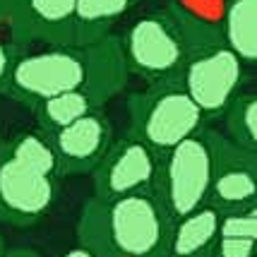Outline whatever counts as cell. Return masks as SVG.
I'll use <instances>...</instances> for the list:
<instances>
[{
    "label": "cell",
    "instance_id": "1",
    "mask_svg": "<svg viewBox=\"0 0 257 257\" xmlns=\"http://www.w3.org/2000/svg\"><path fill=\"white\" fill-rule=\"evenodd\" d=\"M171 226L154 192H137L87 200L77 233L94 257H164Z\"/></svg>",
    "mask_w": 257,
    "mask_h": 257
},
{
    "label": "cell",
    "instance_id": "2",
    "mask_svg": "<svg viewBox=\"0 0 257 257\" xmlns=\"http://www.w3.org/2000/svg\"><path fill=\"white\" fill-rule=\"evenodd\" d=\"M60 168L44 133H20L0 145V221L34 226L58 202Z\"/></svg>",
    "mask_w": 257,
    "mask_h": 257
},
{
    "label": "cell",
    "instance_id": "3",
    "mask_svg": "<svg viewBox=\"0 0 257 257\" xmlns=\"http://www.w3.org/2000/svg\"><path fill=\"white\" fill-rule=\"evenodd\" d=\"M75 89L91 94V58L87 46H46L27 56H15L3 87L8 96L29 108Z\"/></svg>",
    "mask_w": 257,
    "mask_h": 257
},
{
    "label": "cell",
    "instance_id": "4",
    "mask_svg": "<svg viewBox=\"0 0 257 257\" xmlns=\"http://www.w3.org/2000/svg\"><path fill=\"white\" fill-rule=\"evenodd\" d=\"M130 137L149 147L157 157L190 140L204 127V115L178 84V79L154 82L127 101Z\"/></svg>",
    "mask_w": 257,
    "mask_h": 257
},
{
    "label": "cell",
    "instance_id": "5",
    "mask_svg": "<svg viewBox=\"0 0 257 257\" xmlns=\"http://www.w3.org/2000/svg\"><path fill=\"white\" fill-rule=\"evenodd\" d=\"M202 130L157 159L152 192L171 224L185 219L188 214L202 209L209 202L214 159Z\"/></svg>",
    "mask_w": 257,
    "mask_h": 257
},
{
    "label": "cell",
    "instance_id": "6",
    "mask_svg": "<svg viewBox=\"0 0 257 257\" xmlns=\"http://www.w3.org/2000/svg\"><path fill=\"white\" fill-rule=\"evenodd\" d=\"M118 41L127 72H135L149 84L178 79L180 67L190 53L180 27L166 8L140 17Z\"/></svg>",
    "mask_w": 257,
    "mask_h": 257
},
{
    "label": "cell",
    "instance_id": "7",
    "mask_svg": "<svg viewBox=\"0 0 257 257\" xmlns=\"http://www.w3.org/2000/svg\"><path fill=\"white\" fill-rule=\"evenodd\" d=\"M245 65L224 44L190 51L180 67L178 84L200 108L204 120L224 115L233 99L243 91Z\"/></svg>",
    "mask_w": 257,
    "mask_h": 257
},
{
    "label": "cell",
    "instance_id": "8",
    "mask_svg": "<svg viewBox=\"0 0 257 257\" xmlns=\"http://www.w3.org/2000/svg\"><path fill=\"white\" fill-rule=\"evenodd\" d=\"M207 145L212 149L214 176L209 188V207L219 214L238 212L255 207L257 200V173H255V152L233 145L228 137L216 130H202Z\"/></svg>",
    "mask_w": 257,
    "mask_h": 257
},
{
    "label": "cell",
    "instance_id": "9",
    "mask_svg": "<svg viewBox=\"0 0 257 257\" xmlns=\"http://www.w3.org/2000/svg\"><path fill=\"white\" fill-rule=\"evenodd\" d=\"M157 154L137 142L135 137H123L111 142L106 154L96 164L94 173V197L115 200L137 192H152L157 176Z\"/></svg>",
    "mask_w": 257,
    "mask_h": 257
},
{
    "label": "cell",
    "instance_id": "10",
    "mask_svg": "<svg viewBox=\"0 0 257 257\" xmlns=\"http://www.w3.org/2000/svg\"><path fill=\"white\" fill-rule=\"evenodd\" d=\"M46 140L53 147L58 159L60 176H77L94 171L106 149L113 142L111 120L103 115L101 108L77 118L75 123L60 127L56 133H48Z\"/></svg>",
    "mask_w": 257,
    "mask_h": 257
},
{
    "label": "cell",
    "instance_id": "11",
    "mask_svg": "<svg viewBox=\"0 0 257 257\" xmlns=\"http://www.w3.org/2000/svg\"><path fill=\"white\" fill-rule=\"evenodd\" d=\"M75 3L77 0H17L10 41L75 46Z\"/></svg>",
    "mask_w": 257,
    "mask_h": 257
},
{
    "label": "cell",
    "instance_id": "12",
    "mask_svg": "<svg viewBox=\"0 0 257 257\" xmlns=\"http://www.w3.org/2000/svg\"><path fill=\"white\" fill-rule=\"evenodd\" d=\"M166 10L180 27L190 51L221 44L226 0H171Z\"/></svg>",
    "mask_w": 257,
    "mask_h": 257
},
{
    "label": "cell",
    "instance_id": "13",
    "mask_svg": "<svg viewBox=\"0 0 257 257\" xmlns=\"http://www.w3.org/2000/svg\"><path fill=\"white\" fill-rule=\"evenodd\" d=\"M219 240V212L204 204L171 226L164 257H212Z\"/></svg>",
    "mask_w": 257,
    "mask_h": 257
},
{
    "label": "cell",
    "instance_id": "14",
    "mask_svg": "<svg viewBox=\"0 0 257 257\" xmlns=\"http://www.w3.org/2000/svg\"><path fill=\"white\" fill-rule=\"evenodd\" d=\"M221 44L243 65L257 58V0H226L221 17Z\"/></svg>",
    "mask_w": 257,
    "mask_h": 257
},
{
    "label": "cell",
    "instance_id": "15",
    "mask_svg": "<svg viewBox=\"0 0 257 257\" xmlns=\"http://www.w3.org/2000/svg\"><path fill=\"white\" fill-rule=\"evenodd\" d=\"M140 0H77L75 3V46H91L106 39L111 29Z\"/></svg>",
    "mask_w": 257,
    "mask_h": 257
},
{
    "label": "cell",
    "instance_id": "16",
    "mask_svg": "<svg viewBox=\"0 0 257 257\" xmlns=\"http://www.w3.org/2000/svg\"><path fill=\"white\" fill-rule=\"evenodd\" d=\"M99 103L94 101L87 89H75V91H65V94H58L53 99H46L44 103H39L34 113H36V120L41 125V133H56L65 125L75 123L77 118L87 115V113L96 111Z\"/></svg>",
    "mask_w": 257,
    "mask_h": 257
},
{
    "label": "cell",
    "instance_id": "17",
    "mask_svg": "<svg viewBox=\"0 0 257 257\" xmlns=\"http://www.w3.org/2000/svg\"><path fill=\"white\" fill-rule=\"evenodd\" d=\"M226 127L228 140L233 145L243 147L247 152H255L257 147V99L255 94L240 91L233 103L226 108Z\"/></svg>",
    "mask_w": 257,
    "mask_h": 257
},
{
    "label": "cell",
    "instance_id": "18",
    "mask_svg": "<svg viewBox=\"0 0 257 257\" xmlns=\"http://www.w3.org/2000/svg\"><path fill=\"white\" fill-rule=\"evenodd\" d=\"M219 238L257 240V207L219 214Z\"/></svg>",
    "mask_w": 257,
    "mask_h": 257
},
{
    "label": "cell",
    "instance_id": "19",
    "mask_svg": "<svg viewBox=\"0 0 257 257\" xmlns=\"http://www.w3.org/2000/svg\"><path fill=\"white\" fill-rule=\"evenodd\" d=\"M257 240H240V238H219L212 257H255Z\"/></svg>",
    "mask_w": 257,
    "mask_h": 257
},
{
    "label": "cell",
    "instance_id": "20",
    "mask_svg": "<svg viewBox=\"0 0 257 257\" xmlns=\"http://www.w3.org/2000/svg\"><path fill=\"white\" fill-rule=\"evenodd\" d=\"M12 60H15V44L10 39H0V91L5 87V79H8Z\"/></svg>",
    "mask_w": 257,
    "mask_h": 257
},
{
    "label": "cell",
    "instance_id": "21",
    "mask_svg": "<svg viewBox=\"0 0 257 257\" xmlns=\"http://www.w3.org/2000/svg\"><path fill=\"white\" fill-rule=\"evenodd\" d=\"M60 257H94V255H91L87 247L77 245V247H70V250H65V252H63Z\"/></svg>",
    "mask_w": 257,
    "mask_h": 257
},
{
    "label": "cell",
    "instance_id": "22",
    "mask_svg": "<svg viewBox=\"0 0 257 257\" xmlns=\"http://www.w3.org/2000/svg\"><path fill=\"white\" fill-rule=\"evenodd\" d=\"M3 257H39L32 250H10V252H3Z\"/></svg>",
    "mask_w": 257,
    "mask_h": 257
},
{
    "label": "cell",
    "instance_id": "23",
    "mask_svg": "<svg viewBox=\"0 0 257 257\" xmlns=\"http://www.w3.org/2000/svg\"><path fill=\"white\" fill-rule=\"evenodd\" d=\"M0 257H3V243H0Z\"/></svg>",
    "mask_w": 257,
    "mask_h": 257
},
{
    "label": "cell",
    "instance_id": "24",
    "mask_svg": "<svg viewBox=\"0 0 257 257\" xmlns=\"http://www.w3.org/2000/svg\"><path fill=\"white\" fill-rule=\"evenodd\" d=\"M0 145H3V142H0Z\"/></svg>",
    "mask_w": 257,
    "mask_h": 257
}]
</instances>
